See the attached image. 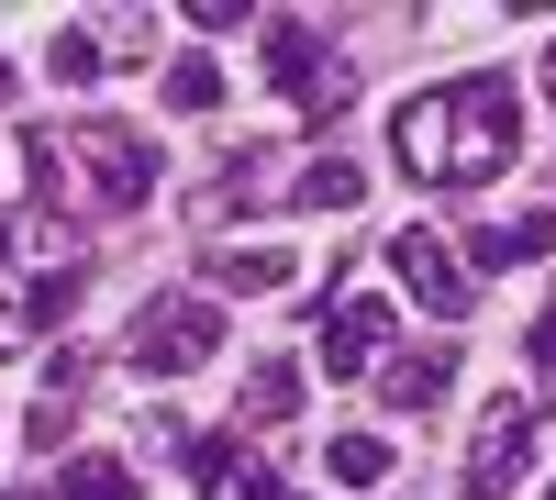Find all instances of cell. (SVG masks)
Returning a JSON list of instances; mask_svg holds the SVG:
<instances>
[{
    "label": "cell",
    "mask_w": 556,
    "mask_h": 500,
    "mask_svg": "<svg viewBox=\"0 0 556 500\" xmlns=\"http://www.w3.org/2000/svg\"><path fill=\"white\" fill-rule=\"evenodd\" d=\"M523 145V112H513V78H456V89H424V101H401L390 123V156L412 178H434V190H490L501 167Z\"/></svg>",
    "instance_id": "1"
},
{
    "label": "cell",
    "mask_w": 556,
    "mask_h": 500,
    "mask_svg": "<svg viewBox=\"0 0 556 500\" xmlns=\"http://www.w3.org/2000/svg\"><path fill=\"white\" fill-rule=\"evenodd\" d=\"M23 167L45 178V201H78V211H134L156 190V145L134 123H112V112H89V123H34L23 133Z\"/></svg>",
    "instance_id": "2"
},
{
    "label": "cell",
    "mask_w": 556,
    "mask_h": 500,
    "mask_svg": "<svg viewBox=\"0 0 556 500\" xmlns=\"http://www.w3.org/2000/svg\"><path fill=\"white\" fill-rule=\"evenodd\" d=\"M212 345H223V300H201V290H156L146 311H134V368H146V379L201 368Z\"/></svg>",
    "instance_id": "3"
},
{
    "label": "cell",
    "mask_w": 556,
    "mask_h": 500,
    "mask_svg": "<svg viewBox=\"0 0 556 500\" xmlns=\"http://www.w3.org/2000/svg\"><path fill=\"white\" fill-rule=\"evenodd\" d=\"M256 56H267V78L290 89V101H301L312 123H323V112L345 101V67L323 56V34H312V23H290V12H267V23H256Z\"/></svg>",
    "instance_id": "4"
},
{
    "label": "cell",
    "mask_w": 556,
    "mask_h": 500,
    "mask_svg": "<svg viewBox=\"0 0 556 500\" xmlns=\"http://www.w3.org/2000/svg\"><path fill=\"white\" fill-rule=\"evenodd\" d=\"M67 311H78V267H12V256H0V345H12V356L45 345Z\"/></svg>",
    "instance_id": "5"
},
{
    "label": "cell",
    "mask_w": 556,
    "mask_h": 500,
    "mask_svg": "<svg viewBox=\"0 0 556 500\" xmlns=\"http://www.w3.org/2000/svg\"><path fill=\"white\" fill-rule=\"evenodd\" d=\"M390 279L424 300L434 323H468V300H479V279L456 267V245H445V234H424V222H412V234H390Z\"/></svg>",
    "instance_id": "6"
},
{
    "label": "cell",
    "mask_w": 556,
    "mask_h": 500,
    "mask_svg": "<svg viewBox=\"0 0 556 500\" xmlns=\"http://www.w3.org/2000/svg\"><path fill=\"white\" fill-rule=\"evenodd\" d=\"M523 457H534V412H523V400H490L468 467H456V489H468V500H501V489L523 478Z\"/></svg>",
    "instance_id": "7"
},
{
    "label": "cell",
    "mask_w": 556,
    "mask_h": 500,
    "mask_svg": "<svg viewBox=\"0 0 556 500\" xmlns=\"http://www.w3.org/2000/svg\"><path fill=\"white\" fill-rule=\"evenodd\" d=\"M367 389H379L390 412H445V389H456V345H390L379 368H367Z\"/></svg>",
    "instance_id": "8"
},
{
    "label": "cell",
    "mask_w": 556,
    "mask_h": 500,
    "mask_svg": "<svg viewBox=\"0 0 556 500\" xmlns=\"http://www.w3.org/2000/svg\"><path fill=\"white\" fill-rule=\"evenodd\" d=\"M379 356H390V300H323V368L367 379Z\"/></svg>",
    "instance_id": "9"
},
{
    "label": "cell",
    "mask_w": 556,
    "mask_h": 500,
    "mask_svg": "<svg viewBox=\"0 0 556 500\" xmlns=\"http://www.w3.org/2000/svg\"><path fill=\"white\" fill-rule=\"evenodd\" d=\"M190 478H201V500H290V478L245 457V434H201L190 445Z\"/></svg>",
    "instance_id": "10"
},
{
    "label": "cell",
    "mask_w": 556,
    "mask_h": 500,
    "mask_svg": "<svg viewBox=\"0 0 556 500\" xmlns=\"http://www.w3.org/2000/svg\"><path fill=\"white\" fill-rule=\"evenodd\" d=\"M545 245H556V211H513V222H479L456 267H479V279H490V267H534Z\"/></svg>",
    "instance_id": "11"
},
{
    "label": "cell",
    "mask_w": 556,
    "mask_h": 500,
    "mask_svg": "<svg viewBox=\"0 0 556 500\" xmlns=\"http://www.w3.org/2000/svg\"><path fill=\"white\" fill-rule=\"evenodd\" d=\"M278 201H301V211H356V201H367V167H356L345 145H334V156H301Z\"/></svg>",
    "instance_id": "12"
},
{
    "label": "cell",
    "mask_w": 556,
    "mask_h": 500,
    "mask_svg": "<svg viewBox=\"0 0 556 500\" xmlns=\"http://www.w3.org/2000/svg\"><path fill=\"white\" fill-rule=\"evenodd\" d=\"M290 412H301V368H290V356H267V368H245V400H235V434H245V423L267 434V423H290Z\"/></svg>",
    "instance_id": "13"
},
{
    "label": "cell",
    "mask_w": 556,
    "mask_h": 500,
    "mask_svg": "<svg viewBox=\"0 0 556 500\" xmlns=\"http://www.w3.org/2000/svg\"><path fill=\"white\" fill-rule=\"evenodd\" d=\"M212 279L235 290V300H256V290H290L301 267H290V245H223V256H212Z\"/></svg>",
    "instance_id": "14"
},
{
    "label": "cell",
    "mask_w": 556,
    "mask_h": 500,
    "mask_svg": "<svg viewBox=\"0 0 556 500\" xmlns=\"http://www.w3.org/2000/svg\"><path fill=\"white\" fill-rule=\"evenodd\" d=\"M323 467H334V489H379V478H390V434H334V445H323Z\"/></svg>",
    "instance_id": "15"
},
{
    "label": "cell",
    "mask_w": 556,
    "mask_h": 500,
    "mask_svg": "<svg viewBox=\"0 0 556 500\" xmlns=\"http://www.w3.org/2000/svg\"><path fill=\"white\" fill-rule=\"evenodd\" d=\"M167 112H223V67L201 56V44H190V56H167Z\"/></svg>",
    "instance_id": "16"
},
{
    "label": "cell",
    "mask_w": 556,
    "mask_h": 500,
    "mask_svg": "<svg viewBox=\"0 0 556 500\" xmlns=\"http://www.w3.org/2000/svg\"><path fill=\"white\" fill-rule=\"evenodd\" d=\"M56 500H146V489H134L123 457H67V489H56Z\"/></svg>",
    "instance_id": "17"
},
{
    "label": "cell",
    "mask_w": 556,
    "mask_h": 500,
    "mask_svg": "<svg viewBox=\"0 0 556 500\" xmlns=\"http://www.w3.org/2000/svg\"><path fill=\"white\" fill-rule=\"evenodd\" d=\"M523 368H534V400H556V300L534 311V345H523ZM534 400H523V412H534Z\"/></svg>",
    "instance_id": "18"
},
{
    "label": "cell",
    "mask_w": 556,
    "mask_h": 500,
    "mask_svg": "<svg viewBox=\"0 0 556 500\" xmlns=\"http://www.w3.org/2000/svg\"><path fill=\"white\" fill-rule=\"evenodd\" d=\"M45 67L78 89V78H101V44H89V34H56V44H45Z\"/></svg>",
    "instance_id": "19"
},
{
    "label": "cell",
    "mask_w": 556,
    "mask_h": 500,
    "mask_svg": "<svg viewBox=\"0 0 556 500\" xmlns=\"http://www.w3.org/2000/svg\"><path fill=\"white\" fill-rule=\"evenodd\" d=\"M78 389H89V356L56 345V356H45V400H78Z\"/></svg>",
    "instance_id": "20"
},
{
    "label": "cell",
    "mask_w": 556,
    "mask_h": 500,
    "mask_svg": "<svg viewBox=\"0 0 556 500\" xmlns=\"http://www.w3.org/2000/svg\"><path fill=\"white\" fill-rule=\"evenodd\" d=\"M545 89H556V44H545Z\"/></svg>",
    "instance_id": "21"
}]
</instances>
